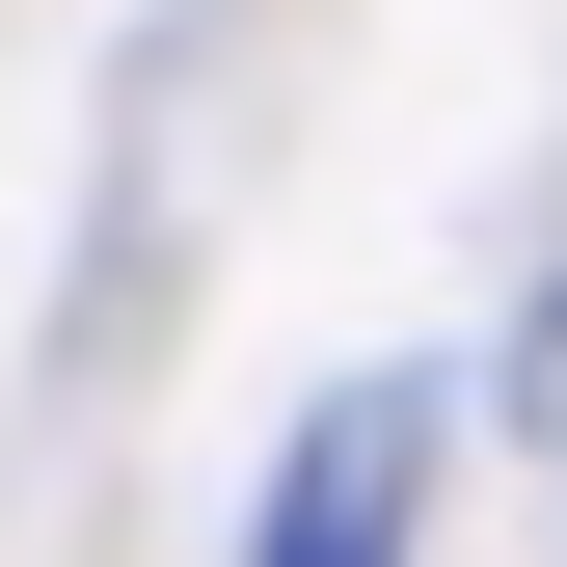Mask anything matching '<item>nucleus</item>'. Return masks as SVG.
Listing matches in <instances>:
<instances>
[{"label": "nucleus", "instance_id": "f257e3e1", "mask_svg": "<svg viewBox=\"0 0 567 567\" xmlns=\"http://www.w3.org/2000/svg\"><path fill=\"white\" fill-rule=\"evenodd\" d=\"M405 514H433V379H324L270 514H244V567H405Z\"/></svg>", "mask_w": 567, "mask_h": 567}]
</instances>
